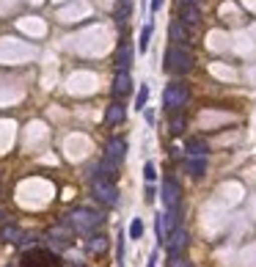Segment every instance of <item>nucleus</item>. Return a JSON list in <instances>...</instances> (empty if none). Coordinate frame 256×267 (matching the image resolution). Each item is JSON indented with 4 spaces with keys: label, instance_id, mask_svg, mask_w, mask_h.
Here are the masks:
<instances>
[{
    "label": "nucleus",
    "instance_id": "f257e3e1",
    "mask_svg": "<svg viewBox=\"0 0 256 267\" xmlns=\"http://www.w3.org/2000/svg\"><path fill=\"white\" fill-rule=\"evenodd\" d=\"M162 66H165V72H171V74H188L190 69H193V55H190L188 47H182V44H174V47L165 50Z\"/></svg>",
    "mask_w": 256,
    "mask_h": 267
},
{
    "label": "nucleus",
    "instance_id": "f03ea898",
    "mask_svg": "<svg viewBox=\"0 0 256 267\" xmlns=\"http://www.w3.org/2000/svg\"><path fill=\"white\" fill-rule=\"evenodd\" d=\"M66 223L72 226L77 234H94V231L102 226V215L94 212V210H86V207H80V210H74V212L66 215Z\"/></svg>",
    "mask_w": 256,
    "mask_h": 267
},
{
    "label": "nucleus",
    "instance_id": "7ed1b4c3",
    "mask_svg": "<svg viewBox=\"0 0 256 267\" xmlns=\"http://www.w3.org/2000/svg\"><path fill=\"white\" fill-rule=\"evenodd\" d=\"M91 190H94L97 201H102L105 207H113L116 201H119V190H116L113 179H105V176H97L94 182H91Z\"/></svg>",
    "mask_w": 256,
    "mask_h": 267
},
{
    "label": "nucleus",
    "instance_id": "20e7f679",
    "mask_svg": "<svg viewBox=\"0 0 256 267\" xmlns=\"http://www.w3.org/2000/svg\"><path fill=\"white\" fill-rule=\"evenodd\" d=\"M185 102H188V88H185L182 83H171L165 88V94H162V108L174 110V113H177L179 108H185Z\"/></svg>",
    "mask_w": 256,
    "mask_h": 267
},
{
    "label": "nucleus",
    "instance_id": "39448f33",
    "mask_svg": "<svg viewBox=\"0 0 256 267\" xmlns=\"http://www.w3.org/2000/svg\"><path fill=\"white\" fill-rule=\"evenodd\" d=\"M190 245V231L182 229V226H177V229L168 234L165 240V248H168V256H179V253H185Z\"/></svg>",
    "mask_w": 256,
    "mask_h": 267
},
{
    "label": "nucleus",
    "instance_id": "423d86ee",
    "mask_svg": "<svg viewBox=\"0 0 256 267\" xmlns=\"http://www.w3.org/2000/svg\"><path fill=\"white\" fill-rule=\"evenodd\" d=\"M179 201H182V188H179V182L177 179H165V185H162V204H165V210L179 207Z\"/></svg>",
    "mask_w": 256,
    "mask_h": 267
},
{
    "label": "nucleus",
    "instance_id": "0eeeda50",
    "mask_svg": "<svg viewBox=\"0 0 256 267\" xmlns=\"http://www.w3.org/2000/svg\"><path fill=\"white\" fill-rule=\"evenodd\" d=\"M22 267H61V264H58V259L47 251H33V253H25Z\"/></svg>",
    "mask_w": 256,
    "mask_h": 267
},
{
    "label": "nucleus",
    "instance_id": "6e6552de",
    "mask_svg": "<svg viewBox=\"0 0 256 267\" xmlns=\"http://www.w3.org/2000/svg\"><path fill=\"white\" fill-rule=\"evenodd\" d=\"M105 157L113 160V162H121L127 157V141L124 138H110L108 146H105Z\"/></svg>",
    "mask_w": 256,
    "mask_h": 267
},
{
    "label": "nucleus",
    "instance_id": "1a4fd4ad",
    "mask_svg": "<svg viewBox=\"0 0 256 267\" xmlns=\"http://www.w3.org/2000/svg\"><path fill=\"white\" fill-rule=\"evenodd\" d=\"M130 91H132V77H130V72L119 69V74H116V80H113V97H116V100H121V97H127Z\"/></svg>",
    "mask_w": 256,
    "mask_h": 267
},
{
    "label": "nucleus",
    "instance_id": "9d476101",
    "mask_svg": "<svg viewBox=\"0 0 256 267\" xmlns=\"http://www.w3.org/2000/svg\"><path fill=\"white\" fill-rule=\"evenodd\" d=\"M72 231H74V229H72L69 223L55 226V229L50 231V242H52L55 248H66V245H69V237H72Z\"/></svg>",
    "mask_w": 256,
    "mask_h": 267
},
{
    "label": "nucleus",
    "instance_id": "9b49d317",
    "mask_svg": "<svg viewBox=\"0 0 256 267\" xmlns=\"http://www.w3.org/2000/svg\"><path fill=\"white\" fill-rule=\"evenodd\" d=\"M179 20H182L188 28L199 25V22H201V11H199V6H196V3H185V6H182V11H179Z\"/></svg>",
    "mask_w": 256,
    "mask_h": 267
},
{
    "label": "nucleus",
    "instance_id": "f8f14e48",
    "mask_svg": "<svg viewBox=\"0 0 256 267\" xmlns=\"http://www.w3.org/2000/svg\"><path fill=\"white\" fill-rule=\"evenodd\" d=\"M116 66H119V69H124V72L132 66V44L127 42V39L119 44V53H116Z\"/></svg>",
    "mask_w": 256,
    "mask_h": 267
},
{
    "label": "nucleus",
    "instance_id": "ddd939ff",
    "mask_svg": "<svg viewBox=\"0 0 256 267\" xmlns=\"http://www.w3.org/2000/svg\"><path fill=\"white\" fill-rule=\"evenodd\" d=\"M168 33H171V39L177 44H188L190 42V33H188V28H185V22L182 20H177V22H171V25H168Z\"/></svg>",
    "mask_w": 256,
    "mask_h": 267
},
{
    "label": "nucleus",
    "instance_id": "4468645a",
    "mask_svg": "<svg viewBox=\"0 0 256 267\" xmlns=\"http://www.w3.org/2000/svg\"><path fill=\"white\" fill-rule=\"evenodd\" d=\"M185 149H188V154H190V157H207V152H209L207 141H201V138H188Z\"/></svg>",
    "mask_w": 256,
    "mask_h": 267
},
{
    "label": "nucleus",
    "instance_id": "2eb2a0df",
    "mask_svg": "<svg viewBox=\"0 0 256 267\" xmlns=\"http://www.w3.org/2000/svg\"><path fill=\"white\" fill-rule=\"evenodd\" d=\"M124 116H127V110L121 102H113V105L108 108V113H105V119H108V124H119V121H124Z\"/></svg>",
    "mask_w": 256,
    "mask_h": 267
},
{
    "label": "nucleus",
    "instance_id": "dca6fc26",
    "mask_svg": "<svg viewBox=\"0 0 256 267\" xmlns=\"http://www.w3.org/2000/svg\"><path fill=\"white\" fill-rule=\"evenodd\" d=\"M97 168H100V176H105V179H116V171H119V162H113V160H108V157H105V160H102Z\"/></svg>",
    "mask_w": 256,
    "mask_h": 267
},
{
    "label": "nucleus",
    "instance_id": "f3484780",
    "mask_svg": "<svg viewBox=\"0 0 256 267\" xmlns=\"http://www.w3.org/2000/svg\"><path fill=\"white\" fill-rule=\"evenodd\" d=\"M105 248H108V237L105 234H94L89 240V251L91 253H105Z\"/></svg>",
    "mask_w": 256,
    "mask_h": 267
},
{
    "label": "nucleus",
    "instance_id": "a211bd4d",
    "mask_svg": "<svg viewBox=\"0 0 256 267\" xmlns=\"http://www.w3.org/2000/svg\"><path fill=\"white\" fill-rule=\"evenodd\" d=\"M3 237L6 242H20L22 240V231H20V226H14V223H9V226H3Z\"/></svg>",
    "mask_w": 256,
    "mask_h": 267
},
{
    "label": "nucleus",
    "instance_id": "6ab92c4d",
    "mask_svg": "<svg viewBox=\"0 0 256 267\" xmlns=\"http://www.w3.org/2000/svg\"><path fill=\"white\" fill-rule=\"evenodd\" d=\"M188 168H190V173H193V176H204V171H207V157H190Z\"/></svg>",
    "mask_w": 256,
    "mask_h": 267
},
{
    "label": "nucleus",
    "instance_id": "aec40b11",
    "mask_svg": "<svg viewBox=\"0 0 256 267\" xmlns=\"http://www.w3.org/2000/svg\"><path fill=\"white\" fill-rule=\"evenodd\" d=\"M132 14V0H119V9H116V17H119V22H127Z\"/></svg>",
    "mask_w": 256,
    "mask_h": 267
},
{
    "label": "nucleus",
    "instance_id": "412c9836",
    "mask_svg": "<svg viewBox=\"0 0 256 267\" xmlns=\"http://www.w3.org/2000/svg\"><path fill=\"white\" fill-rule=\"evenodd\" d=\"M152 31H154V25H152V22H149V25H143V31H141V42H138V47H141V53H146L149 42H152Z\"/></svg>",
    "mask_w": 256,
    "mask_h": 267
},
{
    "label": "nucleus",
    "instance_id": "4be33fe9",
    "mask_svg": "<svg viewBox=\"0 0 256 267\" xmlns=\"http://www.w3.org/2000/svg\"><path fill=\"white\" fill-rule=\"evenodd\" d=\"M130 237H132V240H141V237H143V220L141 218H135L130 223Z\"/></svg>",
    "mask_w": 256,
    "mask_h": 267
},
{
    "label": "nucleus",
    "instance_id": "5701e85b",
    "mask_svg": "<svg viewBox=\"0 0 256 267\" xmlns=\"http://www.w3.org/2000/svg\"><path fill=\"white\" fill-rule=\"evenodd\" d=\"M146 100H149V85H141V91H138V100H135V108L143 110V108H146Z\"/></svg>",
    "mask_w": 256,
    "mask_h": 267
},
{
    "label": "nucleus",
    "instance_id": "b1692460",
    "mask_svg": "<svg viewBox=\"0 0 256 267\" xmlns=\"http://www.w3.org/2000/svg\"><path fill=\"white\" fill-rule=\"evenodd\" d=\"M168 267H190V262L185 259V253H179V256H168Z\"/></svg>",
    "mask_w": 256,
    "mask_h": 267
},
{
    "label": "nucleus",
    "instance_id": "393cba45",
    "mask_svg": "<svg viewBox=\"0 0 256 267\" xmlns=\"http://www.w3.org/2000/svg\"><path fill=\"white\" fill-rule=\"evenodd\" d=\"M154 176H157L154 162H146V165H143V179H146V182H154Z\"/></svg>",
    "mask_w": 256,
    "mask_h": 267
},
{
    "label": "nucleus",
    "instance_id": "a878e982",
    "mask_svg": "<svg viewBox=\"0 0 256 267\" xmlns=\"http://www.w3.org/2000/svg\"><path fill=\"white\" fill-rule=\"evenodd\" d=\"M182 127H185V119H182V116H177V119L171 121V132H174V135H179V132H182Z\"/></svg>",
    "mask_w": 256,
    "mask_h": 267
},
{
    "label": "nucleus",
    "instance_id": "bb28decb",
    "mask_svg": "<svg viewBox=\"0 0 256 267\" xmlns=\"http://www.w3.org/2000/svg\"><path fill=\"white\" fill-rule=\"evenodd\" d=\"M121 259H124V234L119 237V264H121Z\"/></svg>",
    "mask_w": 256,
    "mask_h": 267
},
{
    "label": "nucleus",
    "instance_id": "cd10ccee",
    "mask_svg": "<svg viewBox=\"0 0 256 267\" xmlns=\"http://www.w3.org/2000/svg\"><path fill=\"white\" fill-rule=\"evenodd\" d=\"M154 188H152V185H146V201H154Z\"/></svg>",
    "mask_w": 256,
    "mask_h": 267
},
{
    "label": "nucleus",
    "instance_id": "c85d7f7f",
    "mask_svg": "<svg viewBox=\"0 0 256 267\" xmlns=\"http://www.w3.org/2000/svg\"><path fill=\"white\" fill-rule=\"evenodd\" d=\"M162 3H165V0H152V11H160Z\"/></svg>",
    "mask_w": 256,
    "mask_h": 267
},
{
    "label": "nucleus",
    "instance_id": "c756f323",
    "mask_svg": "<svg viewBox=\"0 0 256 267\" xmlns=\"http://www.w3.org/2000/svg\"><path fill=\"white\" fill-rule=\"evenodd\" d=\"M143 116H146V121H149V124L154 121V113H152V110H146V108H143Z\"/></svg>",
    "mask_w": 256,
    "mask_h": 267
},
{
    "label": "nucleus",
    "instance_id": "7c9ffc66",
    "mask_svg": "<svg viewBox=\"0 0 256 267\" xmlns=\"http://www.w3.org/2000/svg\"><path fill=\"white\" fill-rule=\"evenodd\" d=\"M185 3H196V0H185Z\"/></svg>",
    "mask_w": 256,
    "mask_h": 267
},
{
    "label": "nucleus",
    "instance_id": "2f4dec72",
    "mask_svg": "<svg viewBox=\"0 0 256 267\" xmlns=\"http://www.w3.org/2000/svg\"><path fill=\"white\" fill-rule=\"evenodd\" d=\"M0 218H3V210H0Z\"/></svg>",
    "mask_w": 256,
    "mask_h": 267
}]
</instances>
